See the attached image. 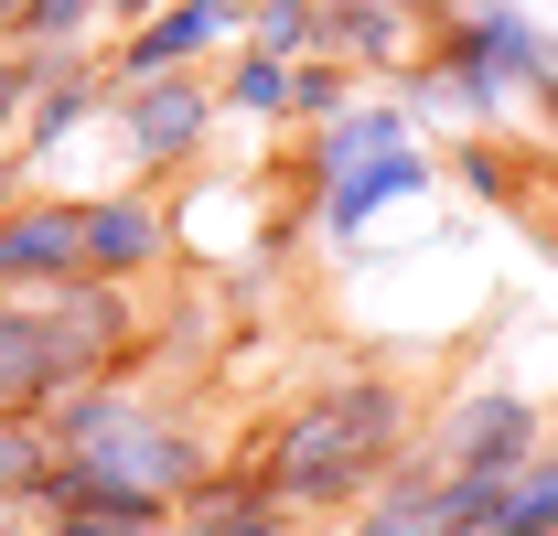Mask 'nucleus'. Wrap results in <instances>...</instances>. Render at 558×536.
Returning a JSON list of instances; mask_svg holds the SVG:
<instances>
[{
    "label": "nucleus",
    "mask_w": 558,
    "mask_h": 536,
    "mask_svg": "<svg viewBox=\"0 0 558 536\" xmlns=\"http://www.w3.org/2000/svg\"><path fill=\"white\" fill-rule=\"evenodd\" d=\"M418 418H429V387L418 376L354 365V376H333V387H312V398H290L269 418L258 483L279 494L290 526H344L354 504L418 451Z\"/></svg>",
    "instance_id": "obj_1"
},
{
    "label": "nucleus",
    "mask_w": 558,
    "mask_h": 536,
    "mask_svg": "<svg viewBox=\"0 0 558 536\" xmlns=\"http://www.w3.org/2000/svg\"><path fill=\"white\" fill-rule=\"evenodd\" d=\"M548 75H558V33L515 0H462L451 22L418 33V65L387 86L398 108L429 130H462V139H505L526 108H548Z\"/></svg>",
    "instance_id": "obj_2"
},
{
    "label": "nucleus",
    "mask_w": 558,
    "mask_h": 536,
    "mask_svg": "<svg viewBox=\"0 0 558 536\" xmlns=\"http://www.w3.org/2000/svg\"><path fill=\"white\" fill-rule=\"evenodd\" d=\"M429 183H440V150L418 139V119L387 86H365L344 119L301 130V204H290V226H312L323 247H365L376 215L418 204Z\"/></svg>",
    "instance_id": "obj_3"
},
{
    "label": "nucleus",
    "mask_w": 558,
    "mask_h": 536,
    "mask_svg": "<svg viewBox=\"0 0 558 536\" xmlns=\"http://www.w3.org/2000/svg\"><path fill=\"white\" fill-rule=\"evenodd\" d=\"M548 429H558L548 387H526V376H505V365H462V376L429 398V418H418V462L505 483V472H526L548 451Z\"/></svg>",
    "instance_id": "obj_4"
},
{
    "label": "nucleus",
    "mask_w": 558,
    "mask_h": 536,
    "mask_svg": "<svg viewBox=\"0 0 558 536\" xmlns=\"http://www.w3.org/2000/svg\"><path fill=\"white\" fill-rule=\"evenodd\" d=\"M215 86L205 75H161V86H119L108 97V119H97V139H108V183H140V194H183L194 172H205L215 150Z\"/></svg>",
    "instance_id": "obj_5"
},
{
    "label": "nucleus",
    "mask_w": 558,
    "mask_h": 536,
    "mask_svg": "<svg viewBox=\"0 0 558 536\" xmlns=\"http://www.w3.org/2000/svg\"><path fill=\"white\" fill-rule=\"evenodd\" d=\"M33 322H44V354H54V398L150 365V290H119V279H54V290H33Z\"/></svg>",
    "instance_id": "obj_6"
},
{
    "label": "nucleus",
    "mask_w": 558,
    "mask_h": 536,
    "mask_svg": "<svg viewBox=\"0 0 558 536\" xmlns=\"http://www.w3.org/2000/svg\"><path fill=\"white\" fill-rule=\"evenodd\" d=\"M75 279L161 290L172 279V204L140 194V183H86L75 194Z\"/></svg>",
    "instance_id": "obj_7"
},
{
    "label": "nucleus",
    "mask_w": 558,
    "mask_h": 536,
    "mask_svg": "<svg viewBox=\"0 0 558 536\" xmlns=\"http://www.w3.org/2000/svg\"><path fill=\"white\" fill-rule=\"evenodd\" d=\"M494 494L505 483H484V472H440V462H398L365 504H354L333 536H494Z\"/></svg>",
    "instance_id": "obj_8"
},
{
    "label": "nucleus",
    "mask_w": 558,
    "mask_h": 536,
    "mask_svg": "<svg viewBox=\"0 0 558 536\" xmlns=\"http://www.w3.org/2000/svg\"><path fill=\"white\" fill-rule=\"evenodd\" d=\"M75 279V194H22L0 215V301H33Z\"/></svg>",
    "instance_id": "obj_9"
},
{
    "label": "nucleus",
    "mask_w": 558,
    "mask_h": 536,
    "mask_svg": "<svg viewBox=\"0 0 558 536\" xmlns=\"http://www.w3.org/2000/svg\"><path fill=\"white\" fill-rule=\"evenodd\" d=\"M323 65H344L354 86H398L418 65V22L387 0H323Z\"/></svg>",
    "instance_id": "obj_10"
},
{
    "label": "nucleus",
    "mask_w": 558,
    "mask_h": 536,
    "mask_svg": "<svg viewBox=\"0 0 558 536\" xmlns=\"http://www.w3.org/2000/svg\"><path fill=\"white\" fill-rule=\"evenodd\" d=\"M44 398H54L44 322H33V301H0V418H33Z\"/></svg>",
    "instance_id": "obj_11"
},
{
    "label": "nucleus",
    "mask_w": 558,
    "mask_h": 536,
    "mask_svg": "<svg viewBox=\"0 0 558 536\" xmlns=\"http://www.w3.org/2000/svg\"><path fill=\"white\" fill-rule=\"evenodd\" d=\"M205 86H215V119H236V130H290V65H269V54H226Z\"/></svg>",
    "instance_id": "obj_12"
},
{
    "label": "nucleus",
    "mask_w": 558,
    "mask_h": 536,
    "mask_svg": "<svg viewBox=\"0 0 558 536\" xmlns=\"http://www.w3.org/2000/svg\"><path fill=\"white\" fill-rule=\"evenodd\" d=\"M236 54L312 65L323 54V0H236Z\"/></svg>",
    "instance_id": "obj_13"
},
{
    "label": "nucleus",
    "mask_w": 558,
    "mask_h": 536,
    "mask_svg": "<svg viewBox=\"0 0 558 536\" xmlns=\"http://www.w3.org/2000/svg\"><path fill=\"white\" fill-rule=\"evenodd\" d=\"M97 44H108L97 0H11V44L0 54H97Z\"/></svg>",
    "instance_id": "obj_14"
},
{
    "label": "nucleus",
    "mask_w": 558,
    "mask_h": 536,
    "mask_svg": "<svg viewBox=\"0 0 558 536\" xmlns=\"http://www.w3.org/2000/svg\"><path fill=\"white\" fill-rule=\"evenodd\" d=\"M440 172H451L462 194H484V204H515V194H526V161H515L505 139H451V161H440Z\"/></svg>",
    "instance_id": "obj_15"
},
{
    "label": "nucleus",
    "mask_w": 558,
    "mask_h": 536,
    "mask_svg": "<svg viewBox=\"0 0 558 536\" xmlns=\"http://www.w3.org/2000/svg\"><path fill=\"white\" fill-rule=\"evenodd\" d=\"M54 472V440H44V418H0V504H22L33 515V483Z\"/></svg>",
    "instance_id": "obj_16"
},
{
    "label": "nucleus",
    "mask_w": 558,
    "mask_h": 536,
    "mask_svg": "<svg viewBox=\"0 0 558 536\" xmlns=\"http://www.w3.org/2000/svg\"><path fill=\"white\" fill-rule=\"evenodd\" d=\"M354 97H365V86H354L344 65H323V54H312V65H290V130H323V119H344Z\"/></svg>",
    "instance_id": "obj_17"
},
{
    "label": "nucleus",
    "mask_w": 558,
    "mask_h": 536,
    "mask_svg": "<svg viewBox=\"0 0 558 536\" xmlns=\"http://www.w3.org/2000/svg\"><path fill=\"white\" fill-rule=\"evenodd\" d=\"M150 11H172V0H97V22H108V33H130V22H150Z\"/></svg>",
    "instance_id": "obj_18"
},
{
    "label": "nucleus",
    "mask_w": 558,
    "mask_h": 536,
    "mask_svg": "<svg viewBox=\"0 0 558 536\" xmlns=\"http://www.w3.org/2000/svg\"><path fill=\"white\" fill-rule=\"evenodd\" d=\"M11 119H22V75H11V54H0V150H11ZM22 161V150H11Z\"/></svg>",
    "instance_id": "obj_19"
},
{
    "label": "nucleus",
    "mask_w": 558,
    "mask_h": 536,
    "mask_svg": "<svg viewBox=\"0 0 558 536\" xmlns=\"http://www.w3.org/2000/svg\"><path fill=\"white\" fill-rule=\"evenodd\" d=\"M387 11H409L418 33H429V22H451V11H462V0H387Z\"/></svg>",
    "instance_id": "obj_20"
},
{
    "label": "nucleus",
    "mask_w": 558,
    "mask_h": 536,
    "mask_svg": "<svg viewBox=\"0 0 558 536\" xmlns=\"http://www.w3.org/2000/svg\"><path fill=\"white\" fill-rule=\"evenodd\" d=\"M22 526H33V515H22V504H0V536H22Z\"/></svg>",
    "instance_id": "obj_21"
},
{
    "label": "nucleus",
    "mask_w": 558,
    "mask_h": 536,
    "mask_svg": "<svg viewBox=\"0 0 558 536\" xmlns=\"http://www.w3.org/2000/svg\"><path fill=\"white\" fill-rule=\"evenodd\" d=\"M0 44H11V0H0Z\"/></svg>",
    "instance_id": "obj_22"
},
{
    "label": "nucleus",
    "mask_w": 558,
    "mask_h": 536,
    "mask_svg": "<svg viewBox=\"0 0 558 536\" xmlns=\"http://www.w3.org/2000/svg\"><path fill=\"white\" fill-rule=\"evenodd\" d=\"M548 119H558V97H548Z\"/></svg>",
    "instance_id": "obj_23"
},
{
    "label": "nucleus",
    "mask_w": 558,
    "mask_h": 536,
    "mask_svg": "<svg viewBox=\"0 0 558 536\" xmlns=\"http://www.w3.org/2000/svg\"><path fill=\"white\" fill-rule=\"evenodd\" d=\"M323 536H333V526H323Z\"/></svg>",
    "instance_id": "obj_24"
}]
</instances>
